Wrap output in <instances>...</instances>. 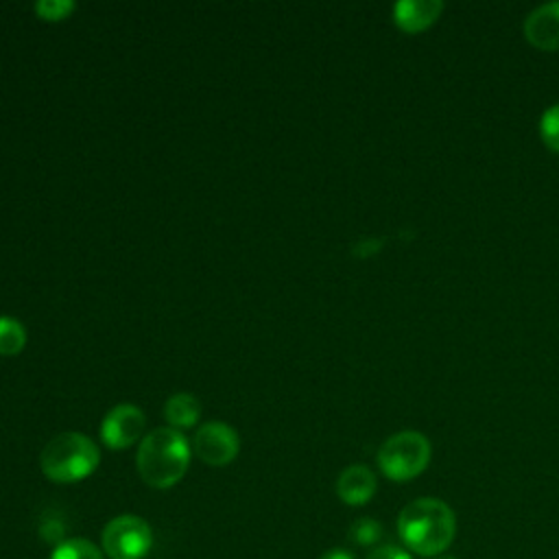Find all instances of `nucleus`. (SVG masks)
<instances>
[{
  "instance_id": "f257e3e1",
  "label": "nucleus",
  "mask_w": 559,
  "mask_h": 559,
  "mask_svg": "<svg viewBox=\"0 0 559 559\" xmlns=\"http://www.w3.org/2000/svg\"><path fill=\"white\" fill-rule=\"evenodd\" d=\"M397 533L408 550L421 557H435L454 542L456 518L443 500L417 498L400 511Z\"/></svg>"
},
{
  "instance_id": "f03ea898",
  "label": "nucleus",
  "mask_w": 559,
  "mask_h": 559,
  "mask_svg": "<svg viewBox=\"0 0 559 559\" xmlns=\"http://www.w3.org/2000/svg\"><path fill=\"white\" fill-rule=\"evenodd\" d=\"M192 448L181 430L155 428L142 437L138 448V472L148 487L168 489L188 472Z\"/></svg>"
},
{
  "instance_id": "7ed1b4c3",
  "label": "nucleus",
  "mask_w": 559,
  "mask_h": 559,
  "mask_svg": "<svg viewBox=\"0 0 559 559\" xmlns=\"http://www.w3.org/2000/svg\"><path fill=\"white\" fill-rule=\"evenodd\" d=\"M100 461L96 443L83 432H61L52 437L39 456L44 476L52 483H76L87 478Z\"/></svg>"
},
{
  "instance_id": "20e7f679",
  "label": "nucleus",
  "mask_w": 559,
  "mask_h": 559,
  "mask_svg": "<svg viewBox=\"0 0 559 559\" xmlns=\"http://www.w3.org/2000/svg\"><path fill=\"white\" fill-rule=\"evenodd\" d=\"M430 461V441L417 430H402L391 435L378 450L380 472L395 480L404 483L419 476Z\"/></svg>"
},
{
  "instance_id": "39448f33",
  "label": "nucleus",
  "mask_w": 559,
  "mask_h": 559,
  "mask_svg": "<svg viewBox=\"0 0 559 559\" xmlns=\"http://www.w3.org/2000/svg\"><path fill=\"white\" fill-rule=\"evenodd\" d=\"M153 546V531L138 515H118L103 528V550L109 559H142Z\"/></svg>"
},
{
  "instance_id": "423d86ee",
  "label": "nucleus",
  "mask_w": 559,
  "mask_h": 559,
  "mask_svg": "<svg viewBox=\"0 0 559 559\" xmlns=\"http://www.w3.org/2000/svg\"><path fill=\"white\" fill-rule=\"evenodd\" d=\"M194 454L207 465H227L240 450L238 432L225 421H205L192 439Z\"/></svg>"
},
{
  "instance_id": "0eeeda50",
  "label": "nucleus",
  "mask_w": 559,
  "mask_h": 559,
  "mask_svg": "<svg viewBox=\"0 0 559 559\" xmlns=\"http://www.w3.org/2000/svg\"><path fill=\"white\" fill-rule=\"evenodd\" d=\"M144 426V413L135 404H116L103 417L100 439L111 450H124L142 437Z\"/></svg>"
},
{
  "instance_id": "6e6552de",
  "label": "nucleus",
  "mask_w": 559,
  "mask_h": 559,
  "mask_svg": "<svg viewBox=\"0 0 559 559\" xmlns=\"http://www.w3.org/2000/svg\"><path fill=\"white\" fill-rule=\"evenodd\" d=\"M524 37L542 50H559V0L546 2L528 13Z\"/></svg>"
},
{
  "instance_id": "1a4fd4ad",
  "label": "nucleus",
  "mask_w": 559,
  "mask_h": 559,
  "mask_svg": "<svg viewBox=\"0 0 559 559\" xmlns=\"http://www.w3.org/2000/svg\"><path fill=\"white\" fill-rule=\"evenodd\" d=\"M378 489L376 474L367 465H349L336 478V493L349 507L367 504Z\"/></svg>"
},
{
  "instance_id": "9d476101",
  "label": "nucleus",
  "mask_w": 559,
  "mask_h": 559,
  "mask_svg": "<svg viewBox=\"0 0 559 559\" xmlns=\"http://www.w3.org/2000/svg\"><path fill=\"white\" fill-rule=\"evenodd\" d=\"M441 11V0H397L393 7V20L402 31L417 33L437 22Z\"/></svg>"
},
{
  "instance_id": "9b49d317",
  "label": "nucleus",
  "mask_w": 559,
  "mask_h": 559,
  "mask_svg": "<svg viewBox=\"0 0 559 559\" xmlns=\"http://www.w3.org/2000/svg\"><path fill=\"white\" fill-rule=\"evenodd\" d=\"M199 415H201V404L192 393H175L164 404V417L175 430L192 428Z\"/></svg>"
},
{
  "instance_id": "f8f14e48",
  "label": "nucleus",
  "mask_w": 559,
  "mask_h": 559,
  "mask_svg": "<svg viewBox=\"0 0 559 559\" xmlns=\"http://www.w3.org/2000/svg\"><path fill=\"white\" fill-rule=\"evenodd\" d=\"M26 345V328L13 317H0V354L15 356Z\"/></svg>"
},
{
  "instance_id": "ddd939ff",
  "label": "nucleus",
  "mask_w": 559,
  "mask_h": 559,
  "mask_svg": "<svg viewBox=\"0 0 559 559\" xmlns=\"http://www.w3.org/2000/svg\"><path fill=\"white\" fill-rule=\"evenodd\" d=\"M50 559H103V555L92 542L81 539V537H72V539H66V542L57 544Z\"/></svg>"
},
{
  "instance_id": "4468645a",
  "label": "nucleus",
  "mask_w": 559,
  "mask_h": 559,
  "mask_svg": "<svg viewBox=\"0 0 559 559\" xmlns=\"http://www.w3.org/2000/svg\"><path fill=\"white\" fill-rule=\"evenodd\" d=\"M380 537H382V526L373 518H358L349 526V539L358 546H371L380 542Z\"/></svg>"
},
{
  "instance_id": "2eb2a0df",
  "label": "nucleus",
  "mask_w": 559,
  "mask_h": 559,
  "mask_svg": "<svg viewBox=\"0 0 559 559\" xmlns=\"http://www.w3.org/2000/svg\"><path fill=\"white\" fill-rule=\"evenodd\" d=\"M539 133L548 148L559 153V103L550 105L539 118Z\"/></svg>"
},
{
  "instance_id": "dca6fc26",
  "label": "nucleus",
  "mask_w": 559,
  "mask_h": 559,
  "mask_svg": "<svg viewBox=\"0 0 559 559\" xmlns=\"http://www.w3.org/2000/svg\"><path fill=\"white\" fill-rule=\"evenodd\" d=\"M74 11L72 0H37L35 13L46 22H59L66 20Z\"/></svg>"
},
{
  "instance_id": "f3484780",
  "label": "nucleus",
  "mask_w": 559,
  "mask_h": 559,
  "mask_svg": "<svg viewBox=\"0 0 559 559\" xmlns=\"http://www.w3.org/2000/svg\"><path fill=\"white\" fill-rule=\"evenodd\" d=\"M367 559H413L404 548L400 546H393V544H384V546H378L373 548Z\"/></svg>"
},
{
  "instance_id": "a211bd4d",
  "label": "nucleus",
  "mask_w": 559,
  "mask_h": 559,
  "mask_svg": "<svg viewBox=\"0 0 559 559\" xmlns=\"http://www.w3.org/2000/svg\"><path fill=\"white\" fill-rule=\"evenodd\" d=\"M319 559H354V557L347 550H343V548H332V550L323 552Z\"/></svg>"
},
{
  "instance_id": "6ab92c4d",
  "label": "nucleus",
  "mask_w": 559,
  "mask_h": 559,
  "mask_svg": "<svg viewBox=\"0 0 559 559\" xmlns=\"http://www.w3.org/2000/svg\"><path fill=\"white\" fill-rule=\"evenodd\" d=\"M445 559H454V557H445Z\"/></svg>"
}]
</instances>
